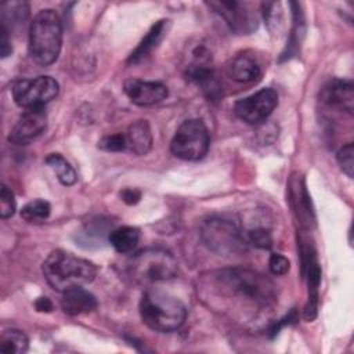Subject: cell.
<instances>
[{
  "label": "cell",
  "instance_id": "6da1fadb",
  "mask_svg": "<svg viewBox=\"0 0 354 354\" xmlns=\"http://www.w3.org/2000/svg\"><path fill=\"white\" fill-rule=\"evenodd\" d=\"M198 295L212 311L245 325L267 318L278 301L270 278L241 267L203 274L198 281Z\"/></svg>",
  "mask_w": 354,
  "mask_h": 354
},
{
  "label": "cell",
  "instance_id": "7a4b0ae2",
  "mask_svg": "<svg viewBox=\"0 0 354 354\" xmlns=\"http://www.w3.org/2000/svg\"><path fill=\"white\" fill-rule=\"evenodd\" d=\"M41 270L48 285L61 293L84 286L97 275V267L91 261L61 249L47 256Z\"/></svg>",
  "mask_w": 354,
  "mask_h": 354
},
{
  "label": "cell",
  "instance_id": "3957f363",
  "mask_svg": "<svg viewBox=\"0 0 354 354\" xmlns=\"http://www.w3.org/2000/svg\"><path fill=\"white\" fill-rule=\"evenodd\" d=\"M140 315L149 329L167 333L184 324L187 307L180 299L167 292L148 289L140 300Z\"/></svg>",
  "mask_w": 354,
  "mask_h": 354
},
{
  "label": "cell",
  "instance_id": "277c9868",
  "mask_svg": "<svg viewBox=\"0 0 354 354\" xmlns=\"http://www.w3.org/2000/svg\"><path fill=\"white\" fill-rule=\"evenodd\" d=\"M62 46V24L59 15L46 8L39 11L29 26V54L32 59L47 66L57 61Z\"/></svg>",
  "mask_w": 354,
  "mask_h": 354
},
{
  "label": "cell",
  "instance_id": "5b68a950",
  "mask_svg": "<svg viewBox=\"0 0 354 354\" xmlns=\"http://www.w3.org/2000/svg\"><path fill=\"white\" fill-rule=\"evenodd\" d=\"M177 272V260L165 249L140 250L126 263V274L137 285L169 281L173 279Z\"/></svg>",
  "mask_w": 354,
  "mask_h": 354
},
{
  "label": "cell",
  "instance_id": "8992f818",
  "mask_svg": "<svg viewBox=\"0 0 354 354\" xmlns=\"http://www.w3.org/2000/svg\"><path fill=\"white\" fill-rule=\"evenodd\" d=\"M201 238L209 250L231 257L246 252L248 242L239 228L230 220L210 218L202 224Z\"/></svg>",
  "mask_w": 354,
  "mask_h": 354
},
{
  "label": "cell",
  "instance_id": "52a82bcc",
  "mask_svg": "<svg viewBox=\"0 0 354 354\" xmlns=\"http://www.w3.org/2000/svg\"><path fill=\"white\" fill-rule=\"evenodd\" d=\"M210 137L206 124L201 119H188L176 130L170 149L174 156L184 160H199L209 149Z\"/></svg>",
  "mask_w": 354,
  "mask_h": 354
},
{
  "label": "cell",
  "instance_id": "ba28073f",
  "mask_svg": "<svg viewBox=\"0 0 354 354\" xmlns=\"http://www.w3.org/2000/svg\"><path fill=\"white\" fill-rule=\"evenodd\" d=\"M59 91L58 82L50 76L35 79H22L12 86V98L24 109L43 108L57 97Z\"/></svg>",
  "mask_w": 354,
  "mask_h": 354
},
{
  "label": "cell",
  "instance_id": "9c48e42d",
  "mask_svg": "<svg viewBox=\"0 0 354 354\" xmlns=\"http://www.w3.org/2000/svg\"><path fill=\"white\" fill-rule=\"evenodd\" d=\"M277 105H278L277 91L267 87V88L259 90L257 93L249 97H245L236 101L234 105V112L241 120L249 124H259L272 113Z\"/></svg>",
  "mask_w": 354,
  "mask_h": 354
},
{
  "label": "cell",
  "instance_id": "30bf717a",
  "mask_svg": "<svg viewBox=\"0 0 354 354\" xmlns=\"http://www.w3.org/2000/svg\"><path fill=\"white\" fill-rule=\"evenodd\" d=\"M231 28V30L246 35L257 28V17L248 3L242 1H210L207 3Z\"/></svg>",
  "mask_w": 354,
  "mask_h": 354
},
{
  "label": "cell",
  "instance_id": "8fae6325",
  "mask_svg": "<svg viewBox=\"0 0 354 354\" xmlns=\"http://www.w3.org/2000/svg\"><path fill=\"white\" fill-rule=\"evenodd\" d=\"M47 126V115L43 108L25 109L8 134V140L17 145H26L37 138Z\"/></svg>",
  "mask_w": 354,
  "mask_h": 354
},
{
  "label": "cell",
  "instance_id": "7c38bea8",
  "mask_svg": "<svg viewBox=\"0 0 354 354\" xmlns=\"http://www.w3.org/2000/svg\"><path fill=\"white\" fill-rule=\"evenodd\" d=\"M124 93L129 100L140 106L155 105L163 101L169 91L163 83L145 82L138 79H129L124 82Z\"/></svg>",
  "mask_w": 354,
  "mask_h": 354
},
{
  "label": "cell",
  "instance_id": "4fadbf2b",
  "mask_svg": "<svg viewBox=\"0 0 354 354\" xmlns=\"http://www.w3.org/2000/svg\"><path fill=\"white\" fill-rule=\"evenodd\" d=\"M321 101L329 108L353 113L354 108V86L348 80L332 79L321 90Z\"/></svg>",
  "mask_w": 354,
  "mask_h": 354
},
{
  "label": "cell",
  "instance_id": "5bb4252c",
  "mask_svg": "<svg viewBox=\"0 0 354 354\" xmlns=\"http://www.w3.org/2000/svg\"><path fill=\"white\" fill-rule=\"evenodd\" d=\"M195 58V64L188 68V79L192 80L209 100H218L221 97V86L214 71L209 66L207 58H205L202 53Z\"/></svg>",
  "mask_w": 354,
  "mask_h": 354
},
{
  "label": "cell",
  "instance_id": "9a60e30c",
  "mask_svg": "<svg viewBox=\"0 0 354 354\" xmlns=\"http://www.w3.org/2000/svg\"><path fill=\"white\" fill-rule=\"evenodd\" d=\"M289 201L292 203V207L295 213L297 214V218L300 220L301 225L310 228L311 224H314V212L311 209V201L310 195L306 189V184L303 178L293 177L289 183Z\"/></svg>",
  "mask_w": 354,
  "mask_h": 354
},
{
  "label": "cell",
  "instance_id": "2e32d148",
  "mask_svg": "<svg viewBox=\"0 0 354 354\" xmlns=\"http://www.w3.org/2000/svg\"><path fill=\"white\" fill-rule=\"evenodd\" d=\"M97 299L88 290L80 288H73L62 293L61 307L68 315H82L91 313L97 308Z\"/></svg>",
  "mask_w": 354,
  "mask_h": 354
},
{
  "label": "cell",
  "instance_id": "e0dca14e",
  "mask_svg": "<svg viewBox=\"0 0 354 354\" xmlns=\"http://www.w3.org/2000/svg\"><path fill=\"white\" fill-rule=\"evenodd\" d=\"M126 149H129L131 153L141 156L145 155L151 151L152 148V131H151V126L147 120H136L133 122L126 134Z\"/></svg>",
  "mask_w": 354,
  "mask_h": 354
},
{
  "label": "cell",
  "instance_id": "ac0fdd59",
  "mask_svg": "<svg viewBox=\"0 0 354 354\" xmlns=\"http://www.w3.org/2000/svg\"><path fill=\"white\" fill-rule=\"evenodd\" d=\"M260 73L261 71L257 59L248 53L238 54L228 66V75L238 83H252Z\"/></svg>",
  "mask_w": 354,
  "mask_h": 354
},
{
  "label": "cell",
  "instance_id": "d6986e66",
  "mask_svg": "<svg viewBox=\"0 0 354 354\" xmlns=\"http://www.w3.org/2000/svg\"><path fill=\"white\" fill-rule=\"evenodd\" d=\"M167 22L166 19L158 21L151 26L148 33L144 36V39L140 41V44L136 47V50L130 54L127 64H137L141 59H144L163 39L167 30Z\"/></svg>",
  "mask_w": 354,
  "mask_h": 354
},
{
  "label": "cell",
  "instance_id": "ffe728a7",
  "mask_svg": "<svg viewBox=\"0 0 354 354\" xmlns=\"http://www.w3.org/2000/svg\"><path fill=\"white\" fill-rule=\"evenodd\" d=\"M108 239L116 252L130 253L140 242V230L130 225L119 227L109 232Z\"/></svg>",
  "mask_w": 354,
  "mask_h": 354
},
{
  "label": "cell",
  "instance_id": "44dd1931",
  "mask_svg": "<svg viewBox=\"0 0 354 354\" xmlns=\"http://www.w3.org/2000/svg\"><path fill=\"white\" fill-rule=\"evenodd\" d=\"M29 339L19 329H7L0 336V351L7 354H22L28 350Z\"/></svg>",
  "mask_w": 354,
  "mask_h": 354
},
{
  "label": "cell",
  "instance_id": "7402d4cb",
  "mask_svg": "<svg viewBox=\"0 0 354 354\" xmlns=\"http://www.w3.org/2000/svg\"><path fill=\"white\" fill-rule=\"evenodd\" d=\"M46 163L55 171L57 178L62 185H73L77 180L75 169L71 163L59 153H50L46 158Z\"/></svg>",
  "mask_w": 354,
  "mask_h": 354
},
{
  "label": "cell",
  "instance_id": "603a6c76",
  "mask_svg": "<svg viewBox=\"0 0 354 354\" xmlns=\"http://www.w3.org/2000/svg\"><path fill=\"white\" fill-rule=\"evenodd\" d=\"M29 14V4L25 1H8L1 4V25L11 22L12 26L22 24Z\"/></svg>",
  "mask_w": 354,
  "mask_h": 354
},
{
  "label": "cell",
  "instance_id": "cb8c5ba5",
  "mask_svg": "<svg viewBox=\"0 0 354 354\" xmlns=\"http://www.w3.org/2000/svg\"><path fill=\"white\" fill-rule=\"evenodd\" d=\"M51 212V206L44 199H33L28 202L22 210L21 217L28 223H43L48 218Z\"/></svg>",
  "mask_w": 354,
  "mask_h": 354
},
{
  "label": "cell",
  "instance_id": "d4e9b609",
  "mask_svg": "<svg viewBox=\"0 0 354 354\" xmlns=\"http://www.w3.org/2000/svg\"><path fill=\"white\" fill-rule=\"evenodd\" d=\"M336 159H337V163H339L340 169L343 170V173L347 174V177L353 178V176H354V145H353V142L343 145L339 149Z\"/></svg>",
  "mask_w": 354,
  "mask_h": 354
},
{
  "label": "cell",
  "instance_id": "484cf974",
  "mask_svg": "<svg viewBox=\"0 0 354 354\" xmlns=\"http://www.w3.org/2000/svg\"><path fill=\"white\" fill-rule=\"evenodd\" d=\"M263 17L270 30H279L282 25V12L279 10V3H264L263 4Z\"/></svg>",
  "mask_w": 354,
  "mask_h": 354
},
{
  "label": "cell",
  "instance_id": "4316f807",
  "mask_svg": "<svg viewBox=\"0 0 354 354\" xmlns=\"http://www.w3.org/2000/svg\"><path fill=\"white\" fill-rule=\"evenodd\" d=\"M248 241L260 249H270L272 246L271 232L268 230L260 228V227L252 228L248 232Z\"/></svg>",
  "mask_w": 354,
  "mask_h": 354
},
{
  "label": "cell",
  "instance_id": "83f0119b",
  "mask_svg": "<svg viewBox=\"0 0 354 354\" xmlns=\"http://www.w3.org/2000/svg\"><path fill=\"white\" fill-rule=\"evenodd\" d=\"M98 148H101L102 151L106 152H120L123 149H126V138L124 134H109L102 137L98 141Z\"/></svg>",
  "mask_w": 354,
  "mask_h": 354
},
{
  "label": "cell",
  "instance_id": "f1b7e54d",
  "mask_svg": "<svg viewBox=\"0 0 354 354\" xmlns=\"http://www.w3.org/2000/svg\"><path fill=\"white\" fill-rule=\"evenodd\" d=\"M15 213V199L12 192L7 185L1 184L0 191V216L1 218H8Z\"/></svg>",
  "mask_w": 354,
  "mask_h": 354
},
{
  "label": "cell",
  "instance_id": "f546056e",
  "mask_svg": "<svg viewBox=\"0 0 354 354\" xmlns=\"http://www.w3.org/2000/svg\"><path fill=\"white\" fill-rule=\"evenodd\" d=\"M268 267L274 275H283L289 271L290 263L285 256L279 253H272L268 260Z\"/></svg>",
  "mask_w": 354,
  "mask_h": 354
},
{
  "label": "cell",
  "instance_id": "4dcf8cb0",
  "mask_svg": "<svg viewBox=\"0 0 354 354\" xmlns=\"http://www.w3.org/2000/svg\"><path fill=\"white\" fill-rule=\"evenodd\" d=\"M11 53H12V47H11V41L8 39V30L3 25H0V54H1V58H7Z\"/></svg>",
  "mask_w": 354,
  "mask_h": 354
},
{
  "label": "cell",
  "instance_id": "1f68e13d",
  "mask_svg": "<svg viewBox=\"0 0 354 354\" xmlns=\"http://www.w3.org/2000/svg\"><path fill=\"white\" fill-rule=\"evenodd\" d=\"M120 198L123 199V202H126L127 205H136L140 198H141V194L140 191L134 189V188H126L120 192Z\"/></svg>",
  "mask_w": 354,
  "mask_h": 354
},
{
  "label": "cell",
  "instance_id": "d6a6232c",
  "mask_svg": "<svg viewBox=\"0 0 354 354\" xmlns=\"http://www.w3.org/2000/svg\"><path fill=\"white\" fill-rule=\"evenodd\" d=\"M35 307L37 311H41V313H50L53 311V303L48 297L46 296H41V297H37L36 301H35Z\"/></svg>",
  "mask_w": 354,
  "mask_h": 354
}]
</instances>
